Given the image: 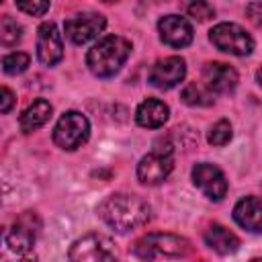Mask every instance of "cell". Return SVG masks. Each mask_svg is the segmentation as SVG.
Returning a JSON list of instances; mask_svg holds the SVG:
<instances>
[{"instance_id":"6da1fadb","label":"cell","mask_w":262,"mask_h":262,"mask_svg":"<svg viewBox=\"0 0 262 262\" xmlns=\"http://www.w3.org/2000/svg\"><path fill=\"white\" fill-rule=\"evenodd\" d=\"M98 217L117 233H129L143 227L149 221L151 211L149 205L137 194L115 192L98 205Z\"/></svg>"},{"instance_id":"d6986e66","label":"cell","mask_w":262,"mask_h":262,"mask_svg":"<svg viewBox=\"0 0 262 262\" xmlns=\"http://www.w3.org/2000/svg\"><path fill=\"white\" fill-rule=\"evenodd\" d=\"M180 98H182V102H186L188 106H211V104L215 102L213 92H211L205 84H199V82H188V84L182 88Z\"/></svg>"},{"instance_id":"83f0119b","label":"cell","mask_w":262,"mask_h":262,"mask_svg":"<svg viewBox=\"0 0 262 262\" xmlns=\"http://www.w3.org/2000/svg\"><path fill=\"white\" fill-rule=\"evenodd\" d=\"M250 262H262V258H252Z\"/></svg>"},{"instance_id":"ac0fdd59","label":"cell","mask_w":262,"mask_h":262,"mask_svg":"<svg viewBox=\"0 0 262 262\" xmlns=\"http://www.w3.org/2000/svg\"><path fill=\"white\" fill-rule=\"evenodd\" d=\"M51 113H53V106L49 104V100L37 98L35 102H31V104L23 111V115H20V119H18L20 131H23V133H33V131H37L39 127H43V125L49 121Z\"/></svg>"},{"instance_id":"ba28073f","label":"cell","mask_w":262,"mask_h":262,"mask_svg":"<svg viewBox=\"0 0 262 262\" xmlns=\"http://www.w3.org/2000/svg\"><path fill=\"white\" fill-rule=\"evenodd\" d=\"M192 182L194 186L211 201H221L227 194V178L223 170L209 162H199L192 166Z\"/></svg>"},{"instance_id":"8992f818","label":"cell","mask_w":262,"mask_h":262,"mask_svg":"<svg viewBox=\"0 0 262 262\" xmlns=\"http://www.w3.org/2000/svg\"><path fill=\"white\" fill-rule=\"evenodd\" d=\"M209 41L223 53L246 57L254 51L252 35L235 23H219L209 31Z\"/></svg>"},{"instance_id":"8fae6325","label":"cell","mask_w":262,"mask_h":262,"mask_svg":"<svg viewBox=\"0 0 262 262\" xmlns=\"http://www.w3.org/2000/svg\"><path fill=\"white\" fill-rule=\"evenodd\" d=\"M174 168V158L172 154H162V151H151L143 156L137 164V178L145 186H158L162 184Z\"/></svg>"},{"instance_id":"5bb4252c","label":"cell","mask_w":262,"mask_h":262,"mask_svg":"<svg viewBox=\"0 0 262 262\" xmlns=\"http://www.w3.org/2000/svg\"><path fill=\"white\" fill-rule=\"evenodd\" d=\"M203 80H205V86H207L211 92L225 94V92H231V90L237 86L239 76H237L235 68H231L229 63L209 61V63H205V68H203Z\"/></svg>"},{"instance_id":"e0dca14e","label":"cell","mask_w":262,"mask_h":262,"mask_svg":"<svg viewBox=\"0 0 262 262\" xmlns=\"http://www.w3.org/2000/svg\"><path fill=\"white\" fill-rule=\"evenodd\" d=\"M205 244L213 252H217L221 256H227V254H233V252L239 250V237L233 231H229L227 227L219 225V223H213V225L207 227V231H205Z\"/></svg>"},{"instance_id":"603a6c76","label":"cell","mask_w":262,"mask_h":262,"mask_svg":"<svg viewBox=\"0 0 262 262\" xmlns=\"http://www.w3.org/2000/svg\"><path fill=\"white\" fill-rule=\"evenodd\" d=\"M186 12H188V16H192L194 20H201V23L215 16V8H213L209 2H201V0L188 4V6H186Z\"/></svg>"},{"instance_id":"7c38bea8","label":"cell","mask_w":262,"mask_h":262,"mask_svg":"<svg viewBox=\"0 0 262 262\" xmlns=\"http://www.w3.org/2000/svg\"><path fill=\"white\" fill-rule=\"evenodd\" d=\"M37 57L47 68L61 61L63 43H61V33L57 31L55 23H43L39 27V31H37Z\"/></svg>"},{"instance_id":"52a82bcc","label":"cell","mask_w":262,"mask_h":262,"mask_svg":"<svg viewBox=\"0 0 262 262\" xmlns=\"http://www.w3.org/2000/svg\"><path fill=\"white\" fill-rule=\"evenodd\" d=\"M88 135H90V121L86 119V115H82L78 111L63 113L53 129L55 145L66 151H74V149L82 147V143H86Z\"/></svg>"},{"instance_id":"9c48e42d","label":"cell","mask_w":262,"mask_h":262,"mask_svg":"<svg viewBox=\"0 0 262 262\" xmlns=\"http://www.w3.org/2000/svg\"><path fill=\"white\" fill-rule=\"evenodd\" d=\"M106 27V18L98 12H80L74 14L72 18L66 20L63 29H66V37L76 43V45H84L92 39H96Z\"/></svg>"},{"instance_id":"44dd1931","label":"cell","mask_w":262,"mask_h":262,"mask_svg":"<svg viewBox=\"0 0 262 262\" xmlns=\"http://www.w3.org/2000/svg\"><path fill=\"white\" fill-rule=\"evenodd\" d=\"M31 63V55L25 53V51H12L8 55L2 57V70L4 74L8 76H16V74H23Z\"/></svg>"},{"instance_id":"ffe728a7","label":"cell","mask_w":262,"mask_h":262,"mask_svg":"<svg viewBox=\"0 0 262 262\" xmlns=\"http://www.w3.org/2000/svg\"><path fill=\"white\" fill-rule=\"evenodd\" d=\"M20 39H23V27L10 14H2V18H0V43L4 47H12Z\"/></svg>"},{"instance_id":"4fadbf2b","label":"cell","mask_w":262,"mask_h":262,"mask_svg":"<svg viewBox=\"0 0 262 262\" xmlns=\"http://www.w3.org/2000/svg\"><path fill=\"white\" fill-rule=\"evenodd\" d=\"M158 31H160V39L174 47V49H182L186 45L192 43V37H194V31H192V25L180 16V14H166L160 18L158 23Z\"/></svg>"},{"instance_id":"7a4b0ae2","label":"cell","mask_w":262,"mask_h":262,"mask_svg":"<svg viewBox=\"0 0 262 262\" xmlns=\"http://www.w3.org/2000/svg\"><path fill=\"white\" fill-rule=\"evenodd\" d=\"M131 53V43L121 35H104L98 39L86 55L88 70L98 78L115 76Z\"/></svg>"},{"instance_id":"2e32d148","label":"cell","mask_w":262,"mask_h":262,"mask_svg":"<svg viewBox=\"0 0 262 262\" xmlns=\"http://www.w3.org/2000/svg\"><path fill=\"white\" fill-rule=\"evenodd\" d=\"M170 117V108L164 100L160 98H145L143 102H139L137 111H135V121L139 127L145 129H158L162 127Z\"/></svg>"},{"instance_id":"9a60e30c","label":"cell","mask_w":262,"mask_h":262,"mask_svg":"<svg viewBox=\"0 0 262 262\" xmlns=\"http://www.w3.org/2000/svg\"><path fill=\"white\" fill-rule=\"evenodd\" d=\"M233 219L239 227L252 233H262V199L244 196L233 207Z\"/></svg>"},{"instance_id":"5b68a950","label":"cell","mask_w":262,"mask_h":262,"mask_svg":"<svg viewBox=\"0 0 262 262\" xmlns=\"http://www.w3.org/2000/svg\"><path fill=\"white\" fill-rule=\"evenodd\" d=\"M70 262H119L115 244L104 233H86L78 237L68 252Z\"/></svg>"},{"instance_id":"484cf974","label":"cell","mask_w":262,"mask_h":262,"mask_svg":"<svg viewBox=\"0 0 262 262\" xmlns=\"http://www.w3.org/2000/svg\"><path fill=\"white\" fill-rule=\"evenodd\" d=\"M246 14L254 25H262V2H250L246 6Z\"/></svg>"},{"instance_id":"4316f807","label":"cell","mask_w":262,"mask_h":262,"mask_svg":"<svg viewBox=\"0 0 262 262\" xmlns=\"http://www.w3.org/2000/svg\"><path fill=\"white\" fill-rule=\"evenodd\" d=\"M256 82L260 84V88H262V66L258 68V72H256Z\"/></svg>"},{"instance_id":"d4e9b609","label":"cell","mask_w":262,"mask_h":262,"mask_svg":"<svg viewBox=\"0 0 262 262\" xmlns=\"http://www.w3.org/2000/svg\"><path fill=\"white\" fill-rule=\"evenodd\" d=\"M0 113L2 115H6L10 108H12V104H14V94H12V90L10 88H6V86H2V90H0Z\"/></svg>"},{"instance_id":"7402d4cb","label":"cell","mask_w":262,"mask_h":262,"mask_svg":"<svg viewBox=\"0 0 262 262\" xmlns=\"http://www.w3.org/2000/svg\"><path fill=\"white\" fill-rule=\"evenodd\" d=\"M231 135H233L231 133V123L227 119H221L215 125H211L209 133H207V141L211 145H215V147H221V145H227L229 143Z\"/></svg>"},{"instance_id":"30bf717a","label":"cell","mask_w":262,"mask_h":262,"mask_svg":"<svg viewBox=\"0 0 262 262\" xmlns=\"http://www.w3.org/2000/svg\"><path fill=\"white\" fill-rule=\"evenodd\" d=\"M186 76V61L178 55H170L164 59H158L149 72H147V82L154 88L160 90H170L174 86H178Z\"/></svg>"},{"instance_id":"277c9868","label":"cell","mask_w":262,"mask_h":262,"mask_svg":"<svg viewBox=\"0 0 262 262\" xmlns=\"http://www.w3.org/2000/svg\"><path fill=\"white\" fill-rule=\"evenodd\" d=\"M190 252L188 239L176 235V233H147L139 237L133 246V254L141 260H154L158 256H186Z\"/></svg>"},{"instance_id":"cb8c5ba5","label":"cell","mask_w":262,"mask_h":262,"mask_svg":"<svg viewBox=\"0 0 262 262\" xmlns=\"http://www.w3.org/2000/svg\"><path fill=\"white\" fill-rule=\"evenodd\" d=\"M51 2H16V8L31 14V16H43L49 10Z\"/></svg>"},{"instance_id":"3957f363","label":"cell","mask_w":262,"mask_h":262,"mask_svg":"<svg viewBox=\"0 0 262 262\" xmlns=\"http://www.w3.org/2000/svg\"><path fill=\"white\" fill-rule=\"evenodd\" d=\"M31 213L20 217L14 227L2 229L0 262H37L35 252V229L29 223Z\"/></svg>"}]
</instances>
